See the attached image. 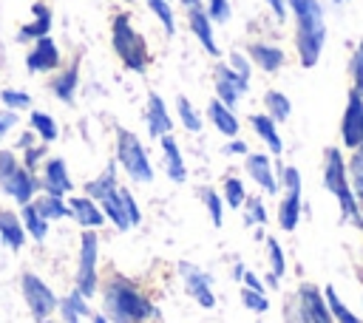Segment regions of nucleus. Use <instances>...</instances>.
<instances>
[{
  "label": "nucleus",
  "instance_id": "obj_1",
  "mask_svg": "<svg viewBox=\"0 0 363 323\" xmlns=\"http://www.w3.org/2000/svg\"><path fill=\"white\" fill-rule=\"evenodd\" d=\"M102 298V314L111 323H153L162 317L159 306L153 303V298L128 275L122 272H111L102 283L99 292Z\"/></svg>",
  "mask_w": 363,
  "mask_h": 323
},
{
  "label": "nucleus",
  "instance_id": "obj_2",
  "mask_svg": "<svg viewBox=\"0 0 363 323\" xmlns=\"http://www.w3.org/2000/svg\"><path fill=\"white\" fill-rule=\"evenodd\" d=\"M289 20H292V45L301 68H315L323 57L329 26L326 8L320 0H286Z\"/></svg>",
  "mask_w": 363,
  "mask_h": 323
},
{
  "label": "nucleus",
  "instance_id": "obj_3",
  "mask_svg": "<svg viewBox=\"0 0 363 323\" xmlns=\"http://www.w3.org/2000/svg\"><path fill=\"white\" fill-rule=\"evenodd\" d=\"M111 48L116 54V60L125 65V71L130 74H147L150 68V45L145 40V34L133 26L130 11H116L111 14Z\"/></svg>",
  "mask_w": 363,
  "mask_h": 323
},
{
  "label": "nucleus",
  "instance_id": "obj_4",
  "mask_svg": "<svg viewBox=\"0 0 363 323\" xmlns=\"http://www.w3.org/2000/svg\"><path fill=\"white\" fill-rule=\"evenodd\" d=\"M320 176H323V190L337 201L340 221L354 224L357 212H360V201L352 193V181H349V170H346V150L340 144H329L323 150Z\"/></svg>",
  "mask_w": 363,
  "mask_h": 323
},
{
  "label": "nucleus",
  "instance_id": "obj_5",
  "mask_svg": "<svg viewBox=\"0 0 363 323\" xmlns=\"http://www.w3.org/2000/svg\"><path fill=\"white\" fill-rule=\"evenodd\" d=\"M113 162L119 173L133 184H153L156 178V167L145 142L125 125H113Z\"/></svg>",
  "mask_w": 363,
  "mask_h": 323
},
{
  "label": "nucleus",
  "instance_id": "obj_6",
  "mask_svg": "<svg viewBox=\"0 0 363 323\" xmlns=\"http://www.w3.org/2000/svg\"><path fill=\"white\" fill-rule=\"evenodd\" d=\"M119 187H122L119 167H116V162L111 159V162H108V164H105V167H102L91 181H85V184H82V193H85V196H91V198L99 204V210L105 212L108 224H111L116 232H128V230H133V227H130V221H128V215H125Z\"/></svg>",
  "mask_w": 363,
  "mask_h": 323
},
{
  "label": "nucleus",
  "instance_id": "obj_7",
  "mask_svg": "<svg viewBox=\"0 0 363 323\" xmlns=\"http://www.w3.org/2000/svg\"><path fill=\"white\" fill-rule=\"evenodd\" d=\"M278 184L284 187L278 207H275V221L281 227V232H295L303 212H306V201H303V176L295 164H284L278 162Z\"/></svg>",
  "mask_w": 363,
  "mask_h": 323
},
{
  "label": "nucleus",
  "instance_id": "obj_8",
  "mask_svg": "<svg viewBox=\"0 0 363 323\" xmlns=\"http://www.w3.org/2000/svg\"><path fill=\"white\" fill-rule=\"evenodd\" d=\"M0 193L6 198H11L17 207L34 201V196L40 193L37 173L26 170L20 162V153L11 147H3V144H0Z\"/></svg>",
  "mask_w": 363,
  "mask_h": 323
},
{
  "label": "nucleus",
  "instance_id": "obj_9",
  "mask_svg": "<svg viewBox=\"0 0 363 323\" xmlns=\"http://www.w3.org/2000/svg\"><path fill=\"white\" fill-rule=\"evenodd\" d=\"M102 241L99 232L94 230H82L79 241H77V266H74V289L79 295H85L88 300L96 298L99 283H102Z\"/></svg>",
  "mask_w": 363,
  "mask_h": 323
},
{
  "label": "nucleus",
  "instance_id": "obj_10",
  "mask_svg": "<svg viewBox=\"0 0 363 323\" xmlns=\"http://www.w3.org/2000/svg\"><path fill=\"white\" fill-rule=\"evenodd\" d=\"M20 295H23V300H26V306H28V312H31V317H34L37 323L57 314L60 298H57V292L51 289V283H48L43 275H37V272H31V269L23 272V275H20Z\"/></svg>",
  "mask_w": 363,
  "mask_h": 323
},
{
  "label": "nucleus",
  "instance_id": "obj_11",
  "mask_svg": "<svg viewBox=\"0 0 363 323\" xmlns=\"http://www.w3.org/2000/svg\"><path fill=\"white\" fill-rule=\"evenodd\" d=\"M244 176L247 181H252L258 187L261 196H278L281 184H278V159L269 156L267 150H250L244 156Z\"/></svg>",
  "mask_w": 363,
  "mask_h": 323
},
{
  "label": "nucleus",
  "instance_id": "obj_12",
  "mask_svg": "<svg viewBox=\"0 0 363 323\" xmlns=\"http://www.w3.org/2000/svg\"><path fill=\"white\" fill-rule=\"evenodd\" d=\"M176 269H179V278H182V286H184L187 298H193V303H199L201 309H216V283H213V275L204 272L193 261H179Z\"/></svg>",
  "mask_w": 363,
  "mask_h": 323
},
{
  "label": "nucleus",
  "instance_id": "obj_13",
  "mask_svg": "<svg viewBox=\"0 0 363 323\" xmlns=\"http://www.w3.org/2000/svg\"><path fill=\"white\" fill-rule=\"evenodd\" d=\"M250 85H252V82L241 79L224 60L216 62V68H213V91H216V99H218V102H224L227 108H235V110H238V105H241L244 96L250 94Z\"/></svg>",
  "mask_w": 363,
  "mask_h": 323
},
{
  "label": "nucleus",
  "instance_id": "obj_14",
  "mask_svg": "<svg viewBox=\"0 0 363 323\" xmlns=\"http://www.w3.org/2000/svg\"><path fill=\"white\" fill-rule=\"evenodd\" d=\"M37 178H40V193H51V196L68 198L77 190V184L71 178V170H68V162L62 156H51L48 153V159L37 170Z\"/></svg>",
  "mask_w": 363,
  "mask_h": 323
},
{
  "label": "nucleus",
  "instance_id": "obj_15",
  "mask_svg": "<svg viewBox=\"0 0 363 323\" xmlns=\"http://www.w3.org/2000/svg\"><path fill=\"white\" fill-rule=\"evenodd\" d=\"M337 133H340V147L343 150H352L363 142V96L352 88L346 94V105H343V113H340Z\"/></svg>",
  "mask_w": 363,
  "mask_h": 323
},
{
  "label": "nucleus",
  "instance_id": "obj_16",
  "mask_svg": "<svg viewBox=\"0 0 363 323\" xmlns=\"http://www.w3.org/2000/svg\"><path fill=\"white\" fill-rule=\"evenodd\" d=\"M298 314L306 320V323H335L329 306H326V298H323V289L315 286V283H301L295 289V298H292Z\"/></svg>",
  "mask_w": 363,
  "mask_h": 323
},
{
  "label": "nucleus",
  "instance_id": "obj_17",
  "mask_svg": "<svg viewBox=\"0 0 363 323\" xmlns=\"http://www.w3.org/2000/svg\"><path fill=\"white\" fill-rule=\"evenodd\" d=\"M62 65V48L60 42L48 34V37H40L28 45L26 51V71L34 76V74H54L57 68Z\"/></svg>",
  "mask_w": 363,
  "mask_h": 323
},
{
  "label": "nucleus",
  "instance_id": "obj_18",
  "mask_svg": "<svg viewBox=\"0 0 363 323\" xmlns=\"http://www.w3.org/2000/svg\"><path fill=\"white\" fill-rule=\"evenodd\" d=\"M244 54L250 57L252 68H258L267 76H275L286 68V51L272 40H252V42H247Z\"/></svg>",
  "mask_w": 363,
  "mask_h": 323
},
{
  "label": "nucleus",
  "instance_id": "obj_19",
  "mask_svg": "<svg viewBox=\"0 0 363 323\" xmlns=\"http://www.w3.org/2000/svg\"><path fill=\"white\" fill-rule=\"evenodd\" d=\"M79 82H82V76H79V57H74V60L62 62V65L51 74V79H48V91H51V96H54L57 102H62V105H74L77 91H79Z\"/></svg>",
  "mask_w": 363,
  "mask_h": 323
},
{
  "label": "nucleus",
  "instance_id": "obj_20",
  "mask_svg": "<svg viewBox=\"0 0 363 323\" xmlns=\"http://www.w3.org/2000/svg\"><path fill=\"white\" fill-rule=\"evenodd\" d=\"M187 28H190L193 40L201 45V51H204L207 57H216V60L221 57V45H218V40H216V23L207 17L204 6H196V8L187 11Z\"/></svg>",
  "mask_w": 363,
  "mask_h": 323
},
{
  "label": "nucleus",
  "instance_id": "obj_21",
  "mask_svg": "<svg viewBox=\"0 0 363 323\" xmlns=\"http://www.w3.org/2000/svg\"><path fill=\"white\" fill-rule=\"evenodd\" d=\"M173 125H176V119L170 116V108H167L164 96L150 91L147 99H145V128H147V136L150 139H162V136L173 133Z\"/></svg>",
  "mask_w": 363,
  "mask_h": 323
},
{
  "label": "nucleus",
  "instance_id": "obj_22",
  "mask_svg": "<svg viewBox=\"0 0 363 323\" xmlns=\"http://www.w3.org/2000/svg\"><path fill=\"white\" fill-rule=\"evenodd\" d=\"M68 210H71V218H74V224L79 230H94L96 232V230H102L108 224V218L99 210V204L85 193H71L68 196Z\"/></svg>",
  "mask_w": 363,
  "mask_h": 323
},
{
  "label": "nucleus",
  "instance_id": "obj_23",
  "mask_svg": "<svg viewBox=\"0 0 363 323\" xmlns=\"http://www.w3.org/2000/svg\"><path fill=\"white\" fill-rule=\"evenodd\" d=\"M51 28H54V11H51V6L43 3V0H34V3H31V20L17 28V42L31 45L34 40L48 37Z\"/></svg>",
  "mask_w": 363,
  "mask_h": 323
},
{
  "label": "nucleus",
  "instance_id": "obj_24",
  "mask_svg": "<svg viewBox=\"0 0 363 323\" xmlns=\"http://www.w3.org/2000/svg\"><path fill=\"white\" fill-rule=\"evenodd\" d=\"M247 125H250V130L255 133V139L264 144V150L269 153V156H281L284 153V136H281V128H278V122L275 119H269L264 110L261 113H250L247 116Z\"/></svg>",
  "mask_w": 363,
  "mask_h": 323
},
{
  "label": "nucleus",
  "instance_id": "obj_25",
  "mask_svg": "<svg viewBox=\"0 0 363 323\" xmlns=\"http://www.w3.org/2000/svg\"><path fill=\"white\" fill-rule=\"evenodd\" d=\"M159 142V153H162V167H164V176L173 181V184H184L190 170H187V162H184V153L179 147V142L173 139V133L156 139Z\"/></svg>",
  "mask_w": 363,
  "mask_h": 323
},
{
  "label": "nucleus",
  "instance_id": "obj_26",
  "mask_svg": "<svg viewBox=\"0 0 363 323\" xmlns=\"http://www.w3.org/2000/svg\"><path fill=\"white\" fill-rule=\"evenodd\" d=\"M204 122H210L213 125V130L216 133H221V136H227V139H233V136H238L241 133V119H238V110L235 108H227L224 102H218L216 96L207 102V108H204Z\"/></svg>",
  "mask_w": 363,
  "mask_h": 323
},
{
  "label": "nucleus",
  "instance_id": "obj_27",
  "mask_svg": "<svg viewBox=\"0 0 363 323\" xmlns=\"http://www.w3.org/2000/svg\"><path fill=\"white\" fill-rule=\"evenodd\" d=\"M264 246H267V275H264V283L267 289H278L281 286V278H286V252H284V244L275 238V235H264Z\"/></svg>",
  "mask_w": 363,
  "mask_h": 323
},
{
  "label": "nucleus",
  "instance_id": "obj_28",
  "mask_svg": "<svg viewBox=\"0 0 363 323\" xmlns=\"http://www.w3.org/2000/svg\"><path fill=\"white\" fill-rule=\"evenodd\" d=\"M0 244L6 249H11V252H20L28 244V235L23 230V221H20L17 210L0 207Z\"/></svg>",
  "mask_w": 363,
  "mask_h": 323
},
{
  "label": "nucleus",
  "instance_id": "obj_29",
  "mask_svg": "<svg viewBox=\"0 0 363 323\" xmlns=\"http://www.w3.org/2000/svg\"><path fill=\"white\" fill-rule=\"evenodd\" d=\"M57 314H60V323H82V320H88L94 312H91L88 298L79 295L77 289H71L68 295L60 298V303H57Z\"/></svg>",
  "mask_w": 363,
  "mask_h": 323
},
{
  "label": "nucleus",
  "instance_id": "obj_30",
  "mask_svg": "<svg viewBox=\"0 0 363 323\" xmlns=\"http://www.w3.org/2000/svg\"><path fill=\"white\" fill-rule=\"evenodd\" d=\"M28 128L34 130V136H37V142H43V144H54L57 139H60V122L48 113V110H40V108H31L28 110Z\"/></svg>",
  "mask_w": 363,
  "mask_h": 323
},
{
  "label": "nucleus",
  "instance_id": "obj_31",
  "mask_svg": "<svg viewBox=\"0 0 363 323\" xmlns=\"http://www.w3.org/2000/svg\"><path fill=\"white\" fill-rule=\"evenodd\" d=\"M20 221H23V230H26V235H28V241H34V244H43L45 238H48V230H51V221H45L43 218V212L34 207V201H28V204H23L20 210Z\"/></svg>",
  "mask_w": 363,
  "mask_h": 323
},
{
  "label": "nucleus",
  "instance_id": "obj_32",
  "mask_svg": "<svg viewBox=\"0 0 363 323\" xmlns=\"http://www.w3.org/2000/svg\"><path fill=\"white\" fill-rule=\"evenodd\" d=\"M218 193H221V201H224V207L238 212V210L244 207L247 196H250V190H247V178H241V176L230 173V176H224V178H221V187H218Z\"/></svg>",
  "mask_w": 363,
  "mask_h": 323
},
{
  "label": "nucleus",
  "instance_id": "obj_33",
  "mask_svg": "<svg viewBox=\"0 0 363 323\" xmlns=\"http://www.w3.org/2000/svg\"><path fill=\"white\" fill-rule=\"evenodd\" d=\"M261 105H264V113L269 119H275L278 125H284L292 116V99L278 88H267L264 96H261Z\"/></svg>",
  "mask_w": 363,
  "mask_h": 323
},
{
  "label": "nucleus",
  "instance_id": "obj_34",
  "mask_svg": "<svg viewBox=\"0 0 363 323\" xmlns=\"http://www.w3.org/2000/svg\"><path fill=\"white\" fill-rule=\"evenodd\" d=\"M34 207L43 212L45 221H65L71 218V210H68V198L62 196H51V193H37L34 196Z\"/></svg>",
  "mask_w": 363,
  "mask_h": 323
},
{
  "label": "nucleus",
  "instance_id": "obj_35",
  "mask_svg": "<svg viewBox=\"0 0 363 323\" xmlns=\"http://www.w3.org/2000/svg\"><path fill=\"white\" fill-rule=\"evenodd\" d=\"M199 201H201V207L207 210L210 224H213L216 230H221V227H224V215H227V207H224V201H221V193H218L216 187H210V184H201V187H199Z\"/></svg>",
  "mask_w": 363,
  "mask_h": 323
},
{
  "label": "nucleus",
  "instance_id": "obj_36",
  "mask_svg": "<svg viewBox=\"0 0 363 323\" xmlns=\"http://www.w3.org/2000/svg\"><path fill=\"white\" fill-rule=\"evenodd\" d=\"M241 212V221H244V227H267L269 224V210H267V201H264V196L261 193H250L247 196V201H244V207L238 210Z\"/></svg>",
  "mask_w": 363,
  "mask_h": 323
},
{
  "label": "nucleus",
  "instance_id": "obj_37",
  "mask_svg": "<svg viewBox=\"0 0 363 323\" xmlns=\"http://www.w3.org/2000/svg\"><path fill=\"white\" fill-rule=\"evenodd\" d=\"M176 119L187 133H201L204 128V113L187 96H176Z\"/></svg>",
  "mask_w": 363,
  "mask_h": 323
},
{
  "label": "nucleus",
  "instance_id": "obj_38",
  "mask_svg": "<svg viewBox=\"0 0 363 323\" xmlns=\"http://www.w3.org/2000/svg\"><path fill=\"white\" fill-rule=\"evenodd\" d=\"M323 298H326V306H329V312H332L335 323H363V317L346 306V300L337 295V289H335L332 283H326V286H323Z\"/></svg>",
  "mask_w": 363,
  "mask_h": 323
},
{
  "label": "nucleus",
  "instance_id": "obj_39",
  "mask_svg": "<svg viewBox=\"0 0 363 323\" xmlns=\"http://www.w3.org/2000/svg\"><path fill=\"white\" fill-rule=\"evenodd\" d=\"M346 170H349V181H352V193L354 198L363 204V142L352 150H346Z\"/></svg>",
  "mask_w": 363,
  "mask_h": 323
},
{
  "label": "nucleus",
  "instance_id": "obj_40",
  "mask_svg": "<svg viewBox=\"0 0 363 323\" xmlns=\"http://www.w3.org/2000/svg\"><path fill=\"white\" fill-rule=\"evenodd\" d=\"M145 6H147V11L159 20V26L164 28V34L167 37H176V8H173V3L170 0H145Z\"/></svg>",
  "mask_w": 363,
  "mask_h": 323
},
{
  "label": "nucleus",
  "instance_id": "obj_41",
  "mask_svg": "<svg viewBox=\"0 0 363 323\" xmlns=\"http://www.w3.org/2000/svg\"><path fill=\"white\" fill-rule=\"evenodd\" d=\"M0 105L14 110V113H28L34 108V96L23 88H3L0 91Z\"/></svg>",
  "mask_w": 363,
  "mask_h": 323
},
{
  "label": "nucleus",
  "instance_id": "obj_42",
  "mask_svg": "<svg viewBox=\"0 0 363 323\" xmlns=\"http://www.w3.org/2000/svg\"><path fill=\"white\" fill-rule=\"evenodd\" d=\"M349 79H352V91L363 96V40H357L349 54Z\"/></svg>",
  "mask_w": 363,
  "mask_h": 323
},
{
  "label": "nucleus",
  "instance_id": "obj_43",
  "mask_svg": "<svg viewBox=\"0 0 363 323\" xmlns=\"http://www.w3.org/2000/svg\"><path fill=\"white\" fill-rule=\"evenodd\" d=\"M201 6L216 26H224L233 20V0H201Z\"/></svg>",
  "mask_w": 363,
  "mask_h": 323
},
{
  "label": "nucleus",
  "instance_id": "obj_44",
  "mask_svg": "<svg viewBox=\"0 0 363 323\" xmlns=\"http://www.w3.org/2000/svg\"><path fill=\"white\" fill-rule=\"evenodd\" d=\"M45 159H48V144H43V142H37V144H31V147H26V150L20 153L23 167L31 170V173H37V170L43 167Z\"/></svg>",
  "mask_w": 363,
  "mask_h": 323
},
{
  "label": "nucleus",
  "instance_id": "obj_45",
  "mask_svg": "<svg viewBox=\"0 0 363 323\" xmlns=\"http://www.w3.org/2000/svg\"><path fill=\"white\" fill-rule=\"evenodd\" d=\"M238 295H241V306H244V309H250V312H255V314L269 312V298H267V292H252V289L241 286Z\"/></svg>",
  "mask_w": 363,
  "mask_h": 323
},
{
  "label": "nucleus",
  "instance_id": "obj_46",
  "mask_svg": "<svg viewBox=\"0 0 363 323\" xmlns=\"http://www.w3.org/2000/svg\"><path fill=\"white\" fill-rule=\"evenodd\" d=\"M119 196H122V207H125V215H128L130 227H139V224H142V204L136 201L133 190L122 184V187H119Z\"/></svg>",
  "mask_w": 363,
  "mask_h": 323
},
{
  "label": "nucleus",
  "instance_id": "obj_47",
  "mask_svg": "<svg viewBox=\"0 0 363 323\" xmlns=\"http://www.w3.org/2000/svg\"><path fill=\"white\" fill-rule=\"evenodd\" d=\"M224 62H227V65H230V68H233V71H235L241 79L252 82V71H255V68H252V62H250V57H247L244 51H238V48H235V51H230Z\"/></svg>",
  "mask_w": 363,
  "mask_h": 323
},
{
  "label": "nucleus",
  "instance_id": "obj_48",
  "mask_svg": "<svg viewBox=\"0 0 363 323\" xmlns=\"http://www.w3.org/2000/svg\"><path fill=\"white\" fill-rule=\"evenodd\" d=\"M20 128V113L9 110V108H0V144Z\"/></svg>",
  "mask_w": 363,
  "mask_h": 323
},
{
  "label": "nucleus",
  "instance_id": "obj_49",
  "mask_svg": "<svg viewBox=\"0 0 363 323\" xmlns=\"http://www.w3.org/2000/svg\"><path fill=\"white\" fill-rule=\"evenodd\" d=\"M221 153H224V156H238V159H244V156L250 153V142H244L241 136H233V139L224 142Z\"/></svg>",
  "mask_w": 363,
  "mask_h": 323
},
{
  "label": "nucleus",
  "instance_id": "obj_50",
  "mask_svg": "<svg viewBox=\"0 0 363 323\" xmlns=\"http://www.w3.org/2000/svg\"><path fill=\"white\" fill-rule=\"evenodd\" d=\"M267 6V11L272 14L275 23H286L289 20V8H286V0H261Z\"/></svg>",
  "mask_w": 363,
  "mask_h": 323
},
{
  "label": "nucleus",
  "instance_id": "obj_51",
  "mask_svg": "<svg viewBox=\"0 0 363 323\" xmlns=\"http://www.w3.org/2000/svg\"><path fill=\"white\" fill-rule=\"evenodd\" d=\"M31 144H37V136H34V130H31V128H26V130H20V133L14 136V142H11V150L23 153V150H26V147H31Z\"/></svg>",
  "mask_w": 363,
  "mask_h": 323
},
{
  "label": "nucleus",
  "instance_id": "obj_52",
  "mask_svg": "<svg viewBox=\"0 0 363 323\" xmlns=\"http://www.w3.org/2000/svg\"><path fill=\"white\" fill-rule=\"evenodd\" d=\"M241 286H247V289H252V292H267V283H264V278H261L258 272H252V269H247V272H244V278H241Z\"/></svg>",
  "mask_w": 363,
  "mask_h": 323
},
{
  "label": "nucleus",
  "instance_id": "obj_53",
  "mask_svg": "<svg viewBox=\"0 0 363 323\" xmlns=\"http://www.w3.org/2000/svg\"><path fill=\"white\" fill-rule=\"evenodd\" d=\"M284 323H306V320L298 314V309H295V303H292V300L284 306Z\"/></svg>",
  "mask_w": 363,
  "mask_h": 323
},
{
  "label": "nucleus",
  "instance_id": "obj_54",
  "mask_svg": "<svg viewBox=\"0 0 363 323\" xmlns=\"http://www.w3.org/2000/svg\"><path fill=\"white\" fill-rule=\"evenodd\" d=\"M244 272H247V266H244V264L238 261V264L233 266V280H235V283H241V278H244Z\"/></svg>",
  "mask_w": 363,
  "mask_h": 323
},
{
  "label": "nucleus",
  "instance_id": "obj_55",
  "mask_svg": "<svg viewBox=\"0 0 363 323\" xmlns=\"http://www.w3.org/2000/svg\"><path fill=\"white\" fill-rule=\"evenodd\" d=\"M179 6H182L184 11H190V8H196V6H201V0H179Z\"/></svg>",
  "mask_w": 363,
  "mask_h": 323
},
{
  "label": "nucleus",
  "instance_id": "obj_56",
  "mask_svg": "<svg viewBox=\"0 0 363 323\" xmlns=\"http://www.w3.org/2000/svg\"><path fill=\"white\" fill-rule=\"evenodd\" d=\"M91 323H111V320H108L102 312H94V314H91Z\"/></svg>",
  "mask_w": 363,
  "mask_h": 323
},
{
  "label": "nucleus",
  "instance_id": "obj_57",
  "mask_svg": "<svg viewBox=\"0 0 363 323\" xmlns=\"http://www.w3.org/2000/svg\"><path fill=\"white\" fill-rule=\"evenodd\" d=\"M352 227H354L357 232H363V204H360V212H357V221H354Z\"/></svg>",
  "mask_w": 363,
  "mask_h": 323
},
{
  "label": "nucleus",
  "instance_id": "obj_58",
  "mask_svg": "<svg viewBox=\"0 0 363 323\" xmlns=\"http://www.w3.org/2000/svg\"><path fill=\"white\" fill-rule=\"evenodd\" d=\"M335 6H343V3H352V0H332Z\"/></svg>",
  "mask_w": 363,
  "mask_h": 323
},
{
  "label": "nucleus",
  "instance_id": "obj_59",
  "mask_svg": "<svg viewBox=\"0 0 363 323\" xmlns=\"http://www.w3.org/2000/svg\"><path fill=\"white\" fill-rule=\"evenodd\" d=\"M40 323H57V320H54V317H48V320H40Z\"/></svg>",
  "mask_w": 363,
  "mask_h": 323
},
{
  "label": "nucleus",
  "instance_id": "obj_60",
  "mask_svg": "<svg viewBox=\"0 0 363 323\" xmlns=\"http://www.w3.org/2000/svg\"><path fill=\"white\" fill-rule=\"evenodd\" d=\"M125 3H133V0H125Z\"/></svg>",
  "mask_w": 363,
  "mask_h": 323
},
{
  "label": "nucleus",
  "instance_id": "obj_61",
  "mask_svg": "<svg viewBox=\"0 0 363 323\" xmlns=\"http://www.w3.org/2000/svg\"><path fill=\"white\" fill-rule=\"evenodd\" d=\"M360 303H363V295H360Z\"/></svg>",
  "mask_w": 363,
  "mask_h": 323
}]
</instances>
